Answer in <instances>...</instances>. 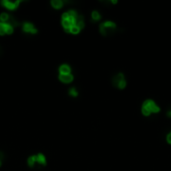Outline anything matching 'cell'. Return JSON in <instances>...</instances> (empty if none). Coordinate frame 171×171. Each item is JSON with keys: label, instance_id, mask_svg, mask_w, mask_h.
<instances>
[{"label": "cell", "instance_id": "obj_15", "mask_svg": "<svg viewBox=\"0 0 171 171\" xmlns=\"http://www.w3.org/2000/svg\"><path fill=\"white\" fill-rule=\"evenodd\" d=\"M68 93H69L70 96H72V97H77V96H78V91H77L76 88H74V87L70 88L69 91H68Z\"/></svg>", "mask_w": 171, "mask_h": 171}, {"label": "cell", "instance_id": "obj_6", "mask_svg": "<svg viewBox=\"0 0 171 171\" xmlns=\"http://www.w3.org/2000/svg\"><path fill=\"white\" fill-rule=\"evenodd\" d=\"M58 78H59V80L63 83H71L72 81H73L74 77L71 73H70V74H65V75H63V74H59Z\"/></svg>", "mask_w": 171, "mask_h": 171}, {"label": "cell", "instance_id": "obj_17", "mask_svg": "<svg viewBox=\"0 0 171 171\" xmlns=\"http://www.w3.org/2000/svg\"><path fill=\"white\" fill-rule=\"evenodd\" d=\"M166 141H167L169 144H171V131L168 133L167 135H166Z\"/></svg>", "mask_w": 171, "mask_h": 171}, {"label": "cell", "instance_id": "obj_14", "mask_svg": "<svg viewBox=\"0 0 171 171\" xmlns=\"http://www.w3.org/2000/svg\"><path fill=\"white\" fill-rule=\"evenodd\" d=\"M67 32H69V33H72V34H78L79 32H80V29H79V28L77 27L76 25H73V26H71L68 30H67Z\"/></svg>", "mask_w": 171, "mask_h": 171}, {"label": "cell", "instance_id": "obj_1", "mask_svg": "<svg viewBox=\"0 0 171 171\" xmlns=\"http://www.w3.org/2000/svg\"><path fill=\"white\" fill-rule=\"evenodd\" d=\"M161 108L152 99H146L141 105V112L144 116H150L153 113H159Z\"/></svg>", "mask_w": 171, "mask_h": 171}, {"label": "cell", "instance_id": "obj_20", "mask_svg": "<svg viewBox=\"0 0 171 171\" xmlns=\"http://www.w3.org/2000/svg\"><path fill=\"white\" fill-rule=\"evenodd\" d=\"M1 164H2V162H1V160H0V166H1Z\"/></svg>", "mask_w": 171, "mask_h": 171}, {"label": "cell", "instance_id": "obj_9", "mask_svg": "<svg viewBox=\"0 0 171 171\" xmlns=\"http://www.w3.org/2000/svg\"><path fill=\"white\" fill-rule=\"evenodd\" d=\"M36 162L40 165H46V157L42 153H39L36 155Z\"/></svg>", "mask_w": 171, "mask_h": 171}, {"label": "cell", "instance_id": "obj_4", "mask_svg": "<svg viewBox=\"0 0 171 171\" xmlns=\"http://www.w3.org/2000/svg\"><path fill=\"white\" fill-rule=\"evenodd\" d=\"M1 5L4 6L6 9H8V10H15V9H17L18 5L21 3L20 0H17V1H9V0H2L1 2Z\"/></svg>", "mask_w": 171, "mask_h": 171}, {"label": "cell", "instance_id": "obj_2", "mask_svg": "<svg viewBox=\"0 0 171 171\" xmlns=\"http://www.w3.org/2000/svg\"><path fill=\"white\" fill-rule=\"evenodd\" d=\"M116 30V24L113 21H104L99 25L100 33L104 36H107L109 34H112Z\"/></svg>", "mask_w": 171, "mask_h": 171}, {"label": "cell", "instance_id": "obj_12", "mask_svg": "<svg viewBox=\"0 0 171 171\" xmlns=\"http://www.w3.org/2000/svg\"><path fill=\"white\" fill-rule=\"evenodd\" d=\"M91 18H92L93 21H99L101 19V14L98 12L97 10H94L92 11V13H91Z\"/></svg>", "mask_w": 171, "mask_h": 171}, {"label": "cell", "instance_id": "obj_16", "mask_svg": "<svg viewBox=\"0 0 171 171\" xmlns=\"http://www.w3.org/2000/svg\"><path fill=\"white\" fill-rule=\"evenodd\" d=\"M6 34V23L0 22V35Z\"/></svg>", "mask_w": 171, "mask_h": 171}, {"label": "cell", "instance_id": "obj_7", "mask_svg": "<svg viewBox=\"0 0 171 171\" xmlns=\"http://www.w3.org/2000/svg\"><path fill=\"white\" fill-rule=\"evenodd\" d=\"M70 72H71V68H70L69 65L62 64L61 66L59 67V74L65 75V74H70Z\"/></svg>", "mask_w": 171, "mask_h": 171}, {"label": "cell", "instance_id": "obj_3", "mask_svg": "<svg viewBox=\"0 0 171 171\" xmlns=\"http://www.w3.org/2000/svg\"><path fill=\"white\" fill-rule=\"evenodd\" d=\"M112 84L119 89H124L126 87L127 82H126L125 76H124L122 72H119V73H117L116 75L113 76V78H112Z\"/></svg>", "mask_w": 171, "mask_h": 171}, {"label": "cell", "instance_id": "obj_19", "mask_svg": "<svg viewBox=\"0 0 171 171\" xmlns=\"http://www.w3.org/2000/svg\"><path fill=\"white\" fill-rule=\"evenodd\" d=\"M111 3L115 4V3H117V1H116V0H112V1H111Z\"/></svg>", "mask_w": 171, "mask_h": 171}, {"label": "cell", "instance_id": "obj_8", "mask_svg": "<svg viewBox=\"0 0 171 171\" xmlns=\"http://www.w3.org/2000/svg\"><path fill=\"white\" fill-rule=\"evenodd\" d=\"M75 25L77 27L79 28V29H82V28H84V18L82 15H78L77 16V18L75 19Z\"/></svg>", "mask_w": 171, "mask_h": 171}, {"label": "cell", "instance_id": "obj_10", "mask_svg": "<svg viewBox=\"0 0 171 171\" xmlns=\"http://www.w3.org/2000/svg\"><path fill=\"white\" fill-rule=\"evenodd\" d=\"M63 4H64V2L61 1V0H52L51 1V5L55 9H60L63 6Z\"/></svg>", "mask_w": 171, "mask_h": 171}, {"label": "cell", "instance_id": "obj_13", "mask_svg": "<svg viewBox=\"0 0 171 171\" xmlns=\"http://www.w3.org/2000/svg\"><path fill=\"white\" fill-rule=\"evenodd\" d=\"M27 163H28V166H29V167H33L34 164L36 163V155L30 156L27 160Z\"/></svg>", "mask_w": 171, "mask_h": 171}, {"label": "cell", "instance_id": "obj_5", "mask_svg": "<svg viewBox=\"0 0 171 171\" xmlns=\"http://www.w3.org/2000/svg\"><path fill=\"white\" fill-rule=\"evenodd\" d=\"M22 29L24 32L26 33H30V34H36L38 32L37 28L34 27V25L32 24L31 22H24L22 24Z\"/></svg>", "mask_w": 171, "mask_h": 171}, {"label": "cell", "instance_id": "obj_11", "mask_svg": "<svg viewBox=\"0 0 171 171\" xmlns=\"http://www.w3.org/2000/svg\"><path fill=\"white\" fill-rule=\"evenodd\" d=\"M10 17H11V16L9 15L8 13H5V12L1 13V14H0V22L7 23L9 21V19H10Z\"/></svg>", "mask_w": 171, "mask_h": 171}, {"label": "cell", "instance_id": "obj_18", "mask_svg": "<svg viewBox=\"0 0 171 171\" xmlns=\"http://www.w3.org/2000/svg\"><path fill=\"white\" fill-rule=\"evenodd\" d=\"M166 114H167V116L169 117V118H171V109H170V110H168V111L166 112Z\"/></svg>", "mask_w": 171, "mask_h": 171}]
</instances>
